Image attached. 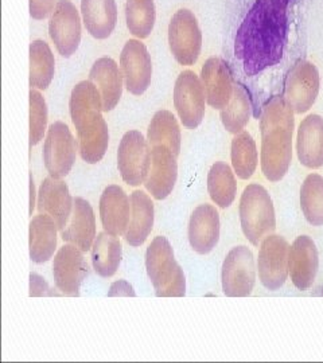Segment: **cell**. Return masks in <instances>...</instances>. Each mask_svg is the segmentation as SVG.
I'll return each instance as SVG.
<instances>
[{
  "instance_id": "ac0fdd59",
  "label": "cell",
  "mask_w": 323,
  "mask_h": 363,
  "mask_svg": "<svg viewBox=\"0 0 323 363\" xmlns=\"http://www.w3.org/2000/svg\"><path fill=\"white\" fill-rule=\"evenodd\" d=\"M201 81L210 108L221 111L232 100L236 82L229 65L219 57H210L201 69Z\"/></svg>"
},
{
  "instance_id": "e575fe53",
  "label": "cell",
  "mask_w": 323,
  "mask_h": 363,
  "mask_svg": "<svg viewBox=\"0 0 323 363\" xmlns=\"http://www.w3.org/2000/svg\"><path fill=\"white\" fill-rule=\"evenodd\" d=\"M156 9L154 0H127L126 25L138 39L150 37L155 27Z\"/></svg>"
},
{
  "instance_id": "d6a6232c",
  "label": "cell",
  "mask_w": 323,
  "mask_h": 363,
  "mask_svg": "<svg viewBox=\"0 0 323 363\" xmlns=\"http://www.w3.org/2000/svg\"><path fill=\"white\" fill-rule=\"evenodd\" d=\"M252 116V101L244 85L236 82L232 100L220 111L221 123L224 128L232 135L246 130Z\"/></svg>"
},
{
  "instance_id": "4fadbf2b",
  "label": "cell",
  "mask_w": 323,
  "mask_h": 363,
  "mask_svg": "<svg viewBox=\"0 0 323 363\" xmlns=\"http://www.w3.org/2000/svg\"><path fill=\"white\" fill-rule=\"evenodd\" d=\"M120 70L126 89L133 96H142L151 85L153 60L141 39H129L120 54Z\"/></svg>"
},
{
  "instance_id": "f35d334b",
  "label": "cell",
  "mask_w": 323,
  "mask_h": 363,
  "mask_svg": "<svg viewBox=\"0 0 323 363\" xmlns=\"http://www.w3.org/2000/svg\"><path fill=\"white\" fill-rule=\"evenodd\" d=\"M53 295L52 289L48 281L37 273L30 274V296L31 298H40Z\"/></svg>"
},
{
  "instance_id": "d4e9b609",
  "label": "cell",
  "mask_w": 323,
  "mask_h": 363,
  "mask_svg": "<svg viewBox=\"0 0 323 363\" xmlns=\"http://www.w3.org/2000/svg\"><path fill=\"white\" fill-rule=\"evenodd\" d=\"M155 208L151 196L142 190L131 194V218L124 234L126 242L131 247H142L153 232Z\"/></svg>"
},
{
  "instance_id": "f546056e",
  "label": "cell",
  "mask_w": 323,
  "mask_h": 363,
  "mask_svg": "<svg viewBox=\"0 0 323 363\" xmlns=\"http://www.w3.org/2000/svg\"><path fill=\"white\" fill-rule=\"evenodd\" d=\"M55 73V58L49 43L42 39L30 43V88L46 91Z\"/></svg>"
},
{
  "instance_id": "9a60e30c",
  "label": "cell",
  "mask_w": 323,
  "mask_h": 363,
  "mask_svg": "<svg viewBox=\"0 0 323 363\" xmlns=\"http://www.w3.org/2000/svg\"><path fill=\"white\" fill-rule=\"evenodd\" d=\"M84 252L73 244L60 247L53 259L54 283L66 296H78L82 281L88 274Z\"/></svg>"
},
{
  "instance_id": "5bb4252c",
  "label": "cell",
  "mask_w": 323,
  "mask_h": 363,
  "mask_svg": "<svg viewBox=\"0 0 323 363\" xmlns=\"http://www.w3.org/2000/svg\"><path fill=\"white\" fill-rule=\"evenodd\" d=\"M104 111H91L73 125L77 130L78 154L88 164L99 163L109 145V130Z\"/></svg>"
},
{
  "instance_id": "8992f818",
  "label": "cell",
  "mask_w": 323,
  "mask_h": 363,
  "mask_svg": "<svg viewBox=\"0 0 323 363\" xmlns=\"http://www.w3.org/2000/svg\"><path fill=\"white\" fill-rule=\"evenodd\" d=\"M168 46L180 65L192 66L198 61L202 50V31L190 10L182 9L173 15L168 25Z\"/></svg>"
},
{
  "instance_id": "ba28073f",
  "label": "cell",
  "mask_w": 323,
  "mask_h": 363,
  "mask_svg": "<svg viewBox=\"0 0 323 363\" xmlns=\"http://www.w3.org/2000/svg\"><path fill=\"white\" fill-rule=\"evenodd\" d=\"M290 244L279 234L267 235L258 245V274L261 286L267 291H279L290 277L288 272Z\"/></svg>"
},
{
  "instance_id": "8d00e7d4",
  "label": "cell",
  "mask_w": 323,
  "mask_h": 363,
  "mask_svg": "<svg viewBox=\"0 0 323 363\" xmlns=\"http://www.w3.org/2000/svg\"><path fill=\"white\" fill-rule=\"evenodd\" d=\"M48 104L45 97L37 89L30 91V147L43 140L48 133Z\"/></svg>"
},
{
  "instance_id": "5b68a950",
  "label": "cell",
  "mask_w": 323,
  "mask_h": 363,
  "mask_svg": "<svg viewBox=\"0 0 323 363\" xmlns=\"http://www.w3.org/2000/svg\"><path fill=\"white\" fill-rule=\"evenodd\" d=\"M258 279V262L246 245L234 247L226 253L221 268L222 292L228 298H248Z\"/></svg>"
},
{
  "instance_id": "52a82bcc",
  "label": "cell",
  "mask_w": 323,
  "mask_h": 363,
  "mask_svg": "<svg viewBox=\"0 0 323 363\" xmlns=\"http://www.w3.org/2000/svg\"><path fill=\"white\" fill-rule=\"evenodd\" d=\"M321 91V74L309 60H299L290 69L285 81L283 97L295 115L307 113Z\"/></svg>"
},
{
  "instance_id": "3957f363",
  "label": "cell",
  "mask_w": 323,
  "mask_h": 363,
  "mask_svg": "<svg viewBox=\"0 0 323 363\" xmlns=\"http://www.w3.org/2000/svg\"><path fill=\"white\" fill-rule=\"evenodd\" d=\"M146 271L158 298H183L186 277L166 237L158 235L146 252Z\"/></svg>"
},
{
  "instance_id": "ffe728a7",
  "label": "cell",
  "mask_w": 323,
  "mask_h": 363,
  "mask_svg": "<svg viewBox=\"0 0 323 363\" xmlns=\"http://www.w3.org/2000/svg\"><path fill=\"white\" fill-rule=\"evenodd\" d=\"M221 220L213 205H199L194 208L189 220L187 237L190 247L198 255H209L220 241Z\"/></svg>"
},
{
  "instance_id": "603a6c76",
  "label": "cell",
  "mask_w": 323,
  "mask_h": 363,
  "mask_svg": "<svg viewBox=\"0 0 323 363\" xmlns=\"http://www.w3.org/2000/svg\"><path fill=\"white\" fill-rule=\"evenodd\" d=\"M96 237L97 229L93 208L87 199L76 196L72 217L62 230V240L67 244L76 245L85 253L91 250Z\"/></svg>"
},
{
  "instance_id": "2e32d148",
  "label": "cell",
  "mask_w": 323,
  "mask_h": 363,
  "mask_svg": "<svg viewBox=\"0 0 323 363\" xmlns=\"http://www.w3.org/2000/svg\"><path fill=\"white\" fill-rule=\"evenodd\" d=\"M319 269V252L310 235H299L290 245L288 272L294 286L307 291L314 286Z\"/></svg>"
},
{
  "instance_id": "d6986e66",
  "label": "cell",
  "mask_w": 323,
  "mask_h": 363,
  "mask_svg": "<svg viewBox=\"0 0 323 363\" xmlns=\"http://www.w3.org/2000/svg\"><path fill=\"white\" fill-rule=\"evenodd\" d=\"M75 198L62 179L49 177L40 183L37 198V208L40 214H48L55 220L60 232L67 226L73 213Z\"/></svg>"
},
{
  "instance_id": "9c48e42d",
  "label": "cell",
  "mask_w": 323,
  "mask_h": 363,
  "mask_svg": "<svg viewBox=\"0 0 323 363\" xmlns=\"http://www.w3.org/2000/svg\"><path fill=\"white\" fill-rule=\"evenodd\" d=\"M151 167V145L139 130H128L117 150V169L121 179L132 187L144 184Z\"/></svg>"
},
{
  "instance_id": "277c9868",
  "label": "cell",
  "mask_w": 323,
  "mask_h": 363,
  "mask_svg": "<svg viewBox=\"0 0 323 363\" xmlns=\"http://www.w3.org/2000/svg\"><path fill=\"white\" fill-rule=\"evenodd\" d=\"M241 230L246 240L258 247L260 242L276 230V213L268 190L258 184H248L239 205Z\"/></svg>"
},
{
  "instance_id": "60d3db41",
  "label": "cell",
  "mask_w": 323,
  "mask_h": 363,
  "mask_svg": "<svg viewBox=\"0 0 323 363\" xmlns=\"http://www.w3.org/2000/svg\"><path fill=\"white\" fill-rule=\"evenodd\" d=\"M37 198H38V193L35 191L34 178H33V174H30V210H28V213L31 217H33V211L37 205Z\"/></svg>"
},
{
  "instance_id": "f1b7e54d",
  "label": "cell",
  "mask_w": 323,
  "mask_h": 363,
  "mask_svg": "<svg viewBox=\"0 0 323 363\" xmlns=\"http://www.w3.org/2000/svg\"><path fill=\"white\" fill-rule=\"evenodd\" d=\"M207 193L210 199L221 208L232 206L237 195V177L232 166L216 162L207 174Z\"/></svg>"
},
{
  "instance_id": "4dcf8cb0",
  "label": "cell",
  "mask_w": 323,
  "mask_h": 363,
  "mask_svg": "<svg viewBox=\"0 0 323 363\" xmlns=\"http://www.w3.org/2000/svg\"><path fill=\"white\" fill-rule=\"evenodd\" d=\"M231 162L236 177L241 181H248L258 169L260 154L252 135L243 130L234 135L231 144Z\"/></svg>"
},
{
  "instance_id": "4316f807",
  "label": "cell",
  "mask_w": 323,
  "mask_h": 363,
  "mask_svg": "<svg viewBox=\"0 0 323 363\" xmlns=\"http://www.w3.org/2000/svg\"><path fill=\"white\" fill-rule=\"evenodd\" d=\"M58 226L48 214L33 217L28 226V247L33 262L43 264L53 259L57 249Z\"/></svg>"
},
{
  "instance_id": "6da1fadb",
  "label": "cell",
  "mask_w": 323,
  "mask_h": 363,
  "mask_svg": "<svg viewBox=\"0 0 323 363\" xmlns=\"http://www.w3.org/2000/svg\"><path fill=\"white\" fill-rule=\"evenodd\" d=\"M291 0H256L234 38V55L244 73L256 76L278 65L285 55Z\"/></svg>"
},
{
  "instance_id": "484cf974",
  "label": "cell",
  "mask_w": 323,
  "mask_h": 363,
  "mask_svg": "<svg viewBox=\"0 0 323 363\" xmlns=\"http://www.w3.org/2000/svg\"><path fill=\"white\" fill-rule=\"evenodd\" d=\"M81 18L94 39L109 38L117 23L116 0H81Z\"/></svg>"
},
{
  "instance_id": "30bf717a",
  "label": "cell",
  "mask_w": 323,
  "mask_h": 363,
  "mask_svg": "<svg viewBox=\"0 0 323 363\" xmlns=\"http://www.w3.org/2000/svg\"><path fill=\"white\" fill-rule=\"evenodd\" d=\"M78 142L64 121H54L43 143V163L53 178L62 179L76 163Z\"/></svg>"
},
{
  "instance_id": "44dd1931",
  "label": "cell",
  "mask_w": 323,
  "mask_h": 363,
  "mask_svg": "<svg viewBox=\"0 0 323 363\" xmlns=\"http://www.w3.org/2000/svg\"><path fill=\"white\" fill-rule=\"evenodd\" d=\"M295 152L299 163L309 169L323 167V117L311 113L305 117L297 130Z\"/></svg>"
},
{
  "instance_id": "836d02e7",
  "label": "cell",
  "mask_w": 323,
  "mask_h": 363,
  "mask_svg": "<svg viewBox=\"0 0 323 363\" xmlns=\"http://www.w3.org/2000/svg\"><path fill=\"white\" fill-rule=\"evenodd\" d=\"M300 210L305 220L314 228L323 226V177L311 172L300 186Z\"/></svg>"
},
{
  "instance_id": "ab89813d",
  "label": "cell",
  "mask_w": 323,
  "mask_h": 363,
  "mask_svg": "<svg viewBox=\"0 0 323 363\" xmlns=\"http://www.w3.org/2000/svg\"><path fill=\"white\" fill-rule=\"evenodd\" d=\"M108 298H135L136 292L133 289V286L129 284L127 280H117L115 283H112V286L108 291Z\"/></svg>"
},
{
  "instance_id": "d590c367",
  "label": "cell",
  "mask_w": 323,
  "mask_h": 363,
  "mask_svg": "<svg viewBox=\"0 0 323 363\" xmlns=\"http://www.w3.org/2000/svg\"><path fill=\"white\" fill-rule=\"evenodd\" d=\"M91 111H104L103 97L91 79H85L78 82L70 94L69 112L72 121H77Z\"/></svg>"
},
{
  "instance_id": "83f0119b",
  "label": "cell",
  "mask_w": 323,
  "mask_h": 363,
  "mask_svg": "<svg viewBox=\"0 0 323 363\" xmlns=\"http://www.w3.org/2000/svg\"><path fill=\"white\" fill-rule=\"evenodd\" d=\"M91 252L92 267L100 277L109 279L117 272L123 256L119 237L106 232L97 234Z\"/></svg>"
},
{
  "instance_id": "74e56055",
  "label": "cell",
  "mask_w": 323,
  "mask_h": 363,
  "mask_svg": "<svg viewBox=\"0 0 323 363\" xmlns=\"http://www.w3.org/2000/svg\"><path fill=\"white\" fill-rule=\"evenodd\" d=\"M55 6V0H28L30 16L35 21H43L46 18H50Z\"/></svg>"
},
{
  "instance_id": "cb8c5ba5",
  "label": "cell",
  "mask_w": 323,
  "mask_h": 363,
  "mask_svg": "<svg viewBox=\"0 0 323 363\" xmlns=\"http://www.w3.org/2000/svg\"><path fill=\"white\" fill-rule=\"evenodd\" d=\"M89 79L99 88L103 97L104 112L116 108L124 88V78L120 65L111 57L99 58L91 67Z\"/></svg>"
},
{
  "instance_id": "7c38bea8",
  "label": "cell",
  "mask_w": 323,
  "mask_h": 363,
  "mask_svg": "<svg viewBox=\"0 0 323 363\" xmlns=\"http://www.w3.org/2000/svg\"><path fill=\"white\" fill-rule=\"evenodd\" d=\"M81 13L70 0H58L49 18V35L57 52L65 58H70L80 48L82 27Z\"/></svg>"
},
{
  "instance_id": "e0dca14e",
  "label": "cell",
  "mask_w": 323,
  "mask_h": 363,
  "mask_svg": "<svg viewBox=\"0 0 323 363\" xmlns=\"http://www.w3.org/2000/svg\"><path fill=\"white\" fill-rule=\"evenodd\" d=\"M177 157L166 145L151 147V167L144 187L156 201L166 199L175 187L178 179Z\"/></svg>"
},
{
  "instance_id": "7402d4cb",
  "label": "cell",
  "mask_w": 323,
  "mask_h": 363,
  "mask_svg": "<svg viewBox=\"0 0 323 363\" xmlns=\"http://www.w3.org/2000/svg\"><path fill=\"white\" fill-rule=\"evenodd\" d=\"M99 208L104 232L116 237L124 235L131 218V196L120 186L111 184L100 196Z\"/></svg>"
},
{
  "instance_id": "1f68e13d",
  "label": "cell",
  "mask_w": 323,
  "mask_h": 363,
  "mask_svg": "<svg viewBox=\"0 0 323 363\" xmlns=\"http://www.w3.org/2000/svg\"><path fill=\"white\" fill-rule=\"evenodd\" d=\"M147 140L151 147L166 145L175 155H180L182 135L177 117L170 111H158L150 121Z\"/></svg>"
},
{
  "instance_id": "8fae6325",
  "label": "cell",
  "mask_w": 323,
  "mask_h": 363,
  "mask_svg": "<svg viewBox=\"0 0 323 363\" xmlns=\"http://www.w3.org/2000/svg\"><path fill=\"white\" fill-rule=\"evenodd\" d=\"M207 104L201 77L192 70L182 72L174 86V106L183 127L198 128L205 117Z\"/></svg>"
},
{
  "instance_id": "7a4b0ae2",
  "label": "cell",
  "mask_w": 323,
  "mask_h": 363,
  "mask_svg": "<svg viewBox=\"0 0 323 363\" xmlns=\"http://www.w3.org/2000/svg\"><path fill=\"white\" fill-rule=\"evenodd\" d=\"M260 169L267 181L280 182L288 172L294 155L295 112L283 96H272L260 113Z\"/></svg>"
}]
</instances>
